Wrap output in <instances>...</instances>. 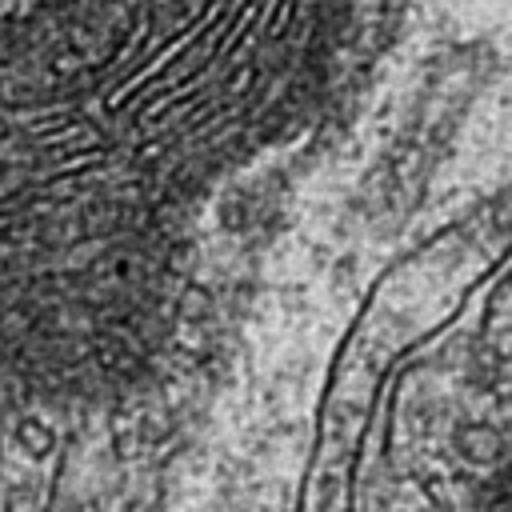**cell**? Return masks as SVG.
<instances>
[{"mask_svg":"<svg viewBox=\"0 0 512 512\" xmlns=\"http://www.w3.org/2000/svg\"><path fill=\"white\" fill-rule=\"evenodd\" d=\"M356 0H60L0 28V364L144 380L208 204L324 96Z\"/></svg>","mask_w":512,"mask_h":512,"instance_id":"obj_1","label":"cell"}]
</instances>
